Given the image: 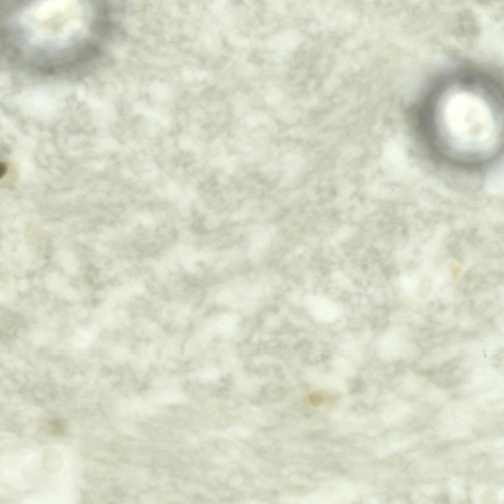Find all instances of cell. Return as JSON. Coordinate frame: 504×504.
Instances as JSON below:
<instances>
[{"label":"cell","mask_w":504,"mask_h":504,"mask_svg":"<svg viewBox=\"0 0 504 504\" xmlns=\"http://www.w3.org/2000/svg\"><path fill=\"white\" fill-rule=\"evenodd\" d=\"M455 97L446 111L450 132L465 142H482L491 135L492 122L489 113L480 102L471 98Z\"/></svg>","instance_id":"6da1fadb"},{"label":"cell","mask_w":504,"mask_h":504,"mask_svg":"<svg viewBox=\"0 0 504 504\" xmlns=\"http://www.w3.org/2000/svg\"><path fill=\"white\" fill-rule=\"evenodd\" d=\"M0 176H1V178H2L3 176H4L5 175V174L7 172V165H6V163H5L4 162H0Z\"/></svg>","instance_id":"7a4b0ae2"}]
</instances>
